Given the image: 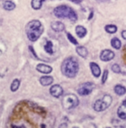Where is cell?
<instances>
[{
    "instance_id": "obj_2",
    "label": "cell",
    "mask_w": 126,
    "mask_h": 128,
    "mask_svg": "<svg viewBox=\"0 0 126 128\" xmlns=\"http://www.w3.org/2000/svg\"><path fill=\"white\" fill-rule=\"evenodd\" d=\"M44 32V27L39 20L30 21L26 25V34L30 41H36Z\"/></svg>"
},
{
    "instance_id": "obj_5",
    "label": "cell",
    "mask_w": 126,
    "mask_h": 128,
    "mask_svg": "<svg viewBox=\"0 0 126 128\" xmlns=\"http://www.w3.org/2000/svg\"><path fill=\"white\" fill-rule=\"evenodd\" d=\"M79 104V99L74 94H67L62 99V106L64 109L70 110L77 107Z\"/></svg>"
},
{
    "instance_id": "obj_3",
    "label": "cell",
    "mask_w": 126,
    "mask_h": 128,
    "mask_svg": "<svg viewBox=\"0 0 126 128\" xmlns=\"http://www.w3.org/2000/svg\"><path fill=\"white\" fill-rule=\"evenodd\" d=\"M55 16L58 18H67L71 22L77 21V15L72 8L67 5H60L54 9L53 10Z\"/></svg>"
},
{
    "instance_id": "obj_11",
    "label": "cell",
    "mask_w": 126,
    "mask_h": 128,
    "mask_svg": "<svg viewBox=\"0 0 126 128\" xmlns=\"http://www.w3.org/2000/svg\"><path fill=\"white\" fill-rule=\"evenodd\" d=\"M89 66H90V69H91V72H92V74H93V76L94 78H99L100 76V73H101V70H100V66L94 62L90 63Z\"/></svg>"
},
{
    "instance_id": "obj_18",
    "label": "cell",
    "mask_w": 126,
    "mask_h": 128,
    "mask_svg": "<svg viewBox=\"0 0 126 128\" xmlns=\"http://www.w3.org/2000/svg\"><path fill=\"white\" fill-rule=\"evenodd\" d=\"M45 0H32L31 2V6L33 10H40L41 6H42V4Z\"/></svg>"
},
{
    "instance_id": "obj_17",
    "label": "cell",
    "mask_w": 126,
    "mask_h": 128,
    "mask_svg": "<svg viewBox=\"0 0 126 128\" xmlns=\"http://www.w3.org/2000/svg\"><path fill=\"white\" fill-rule=\"evenodd\" d=\"M3 9L6 10H13L15 8V4L12 1L7 0V1H4L3 3Z\"/></svg>"
},
{
    "instance_id": "obj_16",
    "label": "cell",
    "mask_w": 126,
    "mask_h": 128,
    "mask_svg": "<svg viewBox=\"0 0 126 128\" xmlns=\"http://www.w3.org/2000/svg\"><path fill=\"white\" fill-rule=\"evenodd\" d=\"M114 92L118 96H124L126 93V88L120 85V84H118L114 87Z\"/></svg>"
},
{
    "instance_id": "obj_14",
    "label": "cell",
    "mask_w": 126,
    "mask_h": 128,
    "mask_svg": "<svg viewBox=\"0 0 126 128\" xmlns=\"http://www.w3.org/2000/svg\"><path fill=\"white\" fill-rule=\"evenodd\" d=\"M76 34H77V36L81 39L83 38V37H85L86 34H87L86 28H84L83 26H81V25L76 26Z\"/></svg>"
},
{
    "instance_id": "obj_20",
    "label": "cell",
    "mask_w": 126,
    "mask_h": 128,
    "mask_svg": "<svg viewBox=\"0 0 126 128\" xmlns=\"http://www.w3.org/2000/svg\"><path fill=\"white\" fill-rule=\"evenodd\" d=\"M44 48H45V51H46L47 54H53V45H52V42L51 40L46 41Z\"/></svg>"
},
{
    "instance_id": "obj_8",
    "label": "cell",
    "mask_w": 126,
    "mask_h": 128,
    "mask_svg": "<svg viewBox=\"0 0 126 128\" xmlns=\"http://www.w3.org/2000/svg\"><path fill=\"white\" fill-rule=\"evenodd\" d=\"M63 92H64L63 88L61 87L60 85H58V84H54V85H52L50 88V94L56 98L60 97L63 94Z\"/></svg>"
},
{
    "instance_id": "obj_22",
    "label": "cell",
    "mask_w": 126,
    "mask_h": 128,
    "mask_svg": "<svg viewBox=\"0 0 126 128\" xmlns=\"http://www.w3.org/2000/svg\"><path fill=\"white\" fill-rule=\"evenodd\" d=\"M20 84H21V82L19 79H14L12 84L10 85V90L12 92H15L20 87Z\"/></svg>"
},
{
    "instance_id": "obj_23",
    "label": "cell",
    "mask_w": 126,
    "mask_h": 128,
    "mask_svg": "<svg viewBox=\"0 0 126 128\" xmlns=\"http://www.w3.org/2000/svg\"><path fill=\"white\" fill-rule=\"evenodd\" d=\"M67 38H68V40L70 41V42L72 43V44H74V45H78V42H77V40H76V38L72 35L71 34H70V33H67Z\"/></svg>"
},
{
    "instance_id": "obj_7",
    "label": "cell",
    "mask_w": 126,
    "mask_h": 128,
    "mask_svg": "<svg viewBox=\"0 0 126 128\" xmlns=\"http://www.w3.org/2000/svg\"><path fill=\"white\" fill-rule=\"evenodd\" d=\"M114 57H115V54L113 51L109 50V49H105L100 52V58L102 61H105V62H108V61H111L113 60Z\"/></svg>"
},
{
    "instance_id": "obj_15",
    "label": "cell",
    "mask_w": 126,
    "mask_h": 128,
    "mask_svg": "<svg viewBox=\"0 0 126 128\" xmlns=\"http://www.w3.org/2000/svg\"><path fill=\"white\" fill-rule=\"evenodd\" d=\"M76 52H77V54L79 55V56L82 57V58H86L88 54V52L86 47L82 46H78L76 47Z\"/></svg>"
},
{
    "instance_id": "obj_26",
    "label": "cell",
    "mask_w": 126,
    "mask_h": 128,
    "mask_svg": "<svg viewBox=\"0 0 126 128\" xmlns=\"http://www.w3.org/2000/svg\"><path fill=\"white\" fill-rule=\"evenodd\" d=\"M122 37H123L125 40H126V30H124L122 32Z\"/></svg>"
},
{
    "instance_id": "obj_25",
    "label": "cell",
    "mask_w": 126,
    "mask_h": 128,
    "mask_svg": "<svg viewBox=\"0 0 126 128\" xmlns=\"http://www.w3.org/2000/svg\"><path fill=\"white\" fill-rule=\"evenodd\" d=\"M107 78H108V70H104V72H103V76H102V79H101V82L103 84L106 82Z\"/></svg>"
},
{
    "instance_id": "obj_4",
    "label": "cell",
    "mask_w": 126,
    "mask_h": 128,
    "mask_svg": "<svg viewBox=\"0 0 126 128\" xmlns=\"http://www.w3.org/2000/svg\"><path fill=\"white\" fill-rule=\"evenodd\" d=\"M113 102V97L110 94H104L103 97L97 100L94 104V109L97 112H102L107 109Z\"/></svg>"
},
{
    "instance_id": "obj_13",
    "label": "cell",
    "mask_w": 126,
    "mask_h": 128,
    "mask_svg": "<svg viewBox=\"0 0 126 128\" xmlns=\"http://www.w3.org/2000/svg\"><path fill=\"white\" fill-rule=\"evenodd\" d=\"M40 82L43 86H48L53 82V78L51 76H44L40 78Z\"/></svg>"
},
{
    "instance_id": "obj_10",
    "label": "cell",
    "mask_w": 126,
    "mask_h": 128,
    "mask_svg": "<svg viewBox=\"0 0 126 128\" xmlns=\"http://www.w3.org/2000/svg\"><path fill=\"white\" fill-rule=\"evenodd\" d=\"M36 70L43 74H49L52 72V68L50 66L45 64H39L36 66Z\"/></svg>"
},
{
    "instance_id": "obj_27",
    "label": "cell",
    "mask_w": 126,
    "mask_h": 128,
    "mask_svg": "<svg viewBox=\"0 0 126 128\" xmlns=\"http://www.w3.org/2000/svg\"><path fill=\"white\" fill-rule=\"evenodd\" d=\"M92 16H93V12L90 13V16H88V20H90V19L92 18Z\"/></svg>"
},
{
    "instance_id": "obj_9",
    "label": "cell",
    "mask_w": 126,
    "mask_h": 128,
    "mask_svg": "<svg viewBox=\"0 0 126 128\" xmlns=\"http://www.w3.org/2000/svg\"><path fill=\"white\" fill-rule=\"evenodd\" d=\"M117 114L121 120H126V100L122 102V104L118 108Z\"/></svg>"
},
{
    "instance_id": "obj_12",
    "label": "cell",
    "mask_w": 126,
    "mask_h": 128,
    "mask_svg": "<svg viewBox=\"0 0 126 128\" xmlns=\"http://www.w3.org/2000/svg\"><path fill=\"white\" fill-rule=\"evenodd\" d=\"M51 28H52V30H54L55 32H62L64 30L65 26L63 22H53L51 24Z\"/></svg>"
},
{
    "instance_id": "obj_1",
    "label": "cell",
    "mask_w": 126,
    "mask_h": 128,
    "mask_svg": "<svg viewBox=\"0 0 126 128\" xmlns=\"http://www.w3.org/2000/svg\"><path fill=\"white\" fill-rule=\"evenodd\" d=\"M79 70L78 60L75 57H68L61 64V72L64 76L69 78H74Z\"/></svg>"
},
{
    "instance_id": "obj_6",
    "label": "cell",
    "mask_w": 126,
    "mask_h": 128,
    "mask_svg": "<svg viewBox=\"0 0 126 128\" xmlns=\"http://www.w3.org/2000/svg\"><path fill=\"white\" fill-rule=\"evenodd\" d=\"M95 88V84L94 82H83V84H80L77 88V93L80 96H88L93 92V90Z\"/></svg>"
},
{
    "instance_id": "obj_19",
    "label": "cell",
    "mask_w": 126,
    "mask_h": 128,
    "mask_svg": "<svg viewBox=\"0 0 126 128\" xmlns=\"http://www.w3.org/2000/svg\"><path fill=\"white\" fill-rule=\"evenodd\" d=\"M111 45L113 47V48L117 49V50H119V49L121 48V46H122V43L121 41H120V40L119 38H113L111 40Z\"/></svg>"
},
{
    "instance_id": "obj_24",
    "label": "cell",
    "mask_w": 126,
    "mask_h": 128,
    "mask_svg": "<svg viewBox=\"0 0 126 128\" xmlns=\"http://www.w3.org/2000/svg\"><path fill=\"white\" fill-rule=\"evenodd\" d=\"M112 70L115 73H120L121 72V69H120V66L118 64H114L112 66Z\"/></svg>"
},
{
    "instance_id": "obj_21",
    "label": "cell",
    "mask_w": 126,
    "mask_h": 128,
    "mask_svg": "<svg viewBox=\"0 0 126 128\" xmlns=\"http://www.w3.org/2000/svg\"><path fill=\"white\" fill-rule=\"evenodd\" d=\"M105 29L107 33L109 34H115L116 32L118 31V28L116 25H113V24H108L106 25L105 27Z\"/></svg>"
}]
</instances>
